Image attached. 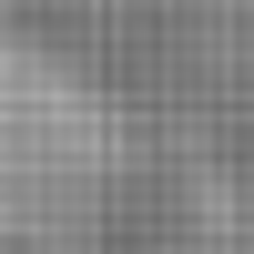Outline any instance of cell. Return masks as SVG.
Masks as SVG:
<instances>
[{"instance_id":"1","label":"cell","mask_w":254,"mask_h":254,"mask_svg":"<svg viewBox=\"0 0 254 254\" xmlns=\"http://www.w3.org/2000/svg\"><path fill=\"white\" fill-rule=\"evenodd\" d=\"M142 122L92 61L0 31V254H102L142 203Z\"/></svg>"}]
</instances>
